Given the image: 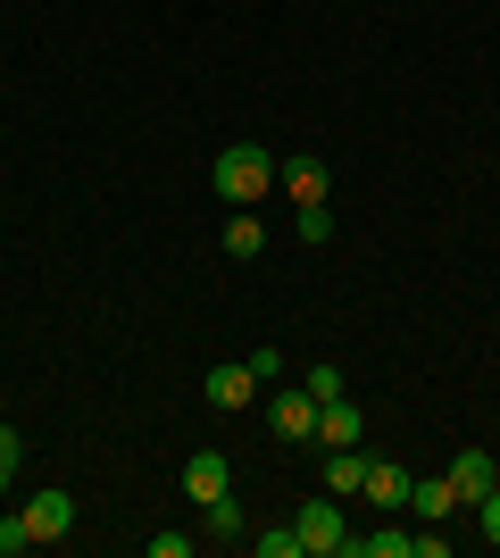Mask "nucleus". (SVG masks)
I'll return each instance as SVG.
<instances>
[{"mask_svg": "<svg viewBox=\"0 0 500 558\" xmlns=\"http://www.w3.org/2000/svg\"><path fill=\"white\" fill-rule=\"evenodd\" d=\"M225 251H234V258H259V251H267V226H259L251 209H242L234 226H225Z\"/></svg>", "mask_w": 500, "mask_h": 558, "instance_id": "4468645a", "label": "nucleus"}, {"mask_svg": "<svg viewBox=\"0 0 500 558\" xmlns=\"http://www.w3.org/2000/svg\"><path fill=\"white\" fill-rule=\"evenodd\" d=\"M408 484H417V475H408V466H392V459H367V500H376V509H408Z\"/></svg>", "mask_w": 500, "mask_h": 558, "instance_id": "1a4fd4ad", "label": "nucleus"}, {"mask_svg": "<svg viewBox=\"0 0 500 558\" xmlns=\"http://www.w3.org/2000/svg\"><path fill=\"white\" fill-rule=\"evenodd\" d=\"M476 517H484V542H500V492H484V500H476Z\"/></svg>", "mask_w": 500, "mask_h": 558, "instance_id": "4be33fe9", "label": "nucleus"}, {"mask_svg": "<svg viewBox=\"0 0 500 558\" xmlns=\"http://www.w3.org/2000/svg\"><path fill=\"white\" fill-rule=\"evenodd\" d=\"M292 525H301V550H309V558L351 550V525H342V509H333V492H326V500H309V509L292 517Z\"/></svg>", "mask_w": 500, "mask_h": 558, "instance_id": "f03ea898", "label": "nucleus"}, {"mask_svg": "<svg viewBox=\"0 0 500 558\" xmlns=\"http://www.w3.org/2000/svg\"><path fill=\"white\" fill-rule=\"evenodd\" d=\"M17 466H25V434H17V425H0V492L17 484Z\"/></svg>", "mask_w": 500, "mask_h": 558, "instance_id": "6ab92c4d", "label": "nucleus"}, {"mask_svg": "<svg viewBox=\"0 0 500 558\" xmlns=\"http://www.w3.org/2000/svg\"><path fill=\"white\" fill-rule=\"evenodd\" d=\"M451 484H459V500H467V509H476V500H484V492H500V459H492V450H459V459H451Z\"/></svg>", "mask_w": 500, "mask_h": 558, "instance_id": "423d86ee", "label": "nucleus"}, {"mask_svg": "<svg viewBox=\"0 0 500 558\" xmlns=\"http://www.w3.org/2000/svg\"><path fill=\"white\" fill-rule=\"evenodd\" d=\"M225 466H234V459H225V450H200V459L184 466V484H192V500H217V492H225Z\"/></svg>", "mask_w": 500, "mask_h": 558, "instance_id": "9b49d317", "label": "nucleus"}, {"mask_svg": "<svg viewBox=\"0 0 500 558\" xmlns=\"http://www.w3.org/2000/svg\"><path fill=\"white\" fill-rule=\"evenodd\" d=\"M358 484H367V459H358V450H333L326 459V492L342 500V492H358Z\"/></svg>", "mask_w": 500, "mask_h": 558, "instance_id": "ddd939ff", "label": "nucleus"}, {"mask_svg": "<svg viewBox=\"0 0 500 558\" xmlns=\"http://www.w3.org/2000/svg\"><path fill=\"white\" fill-rule=\"evenodd\" d=\"M200 509H209V534H225V542H251V534H242L251 517H242V500H234V492H217V500H200Z\"/></svg>", "mask_w": 500, "mask_h": 558, "instance_id": "f8f14e48", "label": "nucleus"}, {"mask_svg": "<svg viewBox=\"0 0 500 558\" xmlns=\"http://www.w3.org/2000/svg\"><path fill=\"white\" fill-rule=\"evenodd\" d=\"M209 184H217V201H267V184H276V159H267L259 142H234V150H217V167H209Z\"/></svg>", "mask_w": 500, "mask_h": 558, "instance_id": "f257e3e1", "label": "nucleus"}, {"mask_svg": "<svg viewBox=\"0 0 500 558\" xmlns=\"http://www.w3.org/2000/svg\"><path fill=\"white\" fill-rule=\"evenodd\" d=\"M150 558H192V534H150Z\"/></svg>", "mask_w": 500, "mask_h": 558, "instance_id": "412c9836", "label": "nucleus"}, {"mask_svg": "<svg viewBox=\"0 0 500 558\" xmlns=\"http://www.w3.org/2000/svg\"><path fill=\"white\" fill-rule=\"evenodd\" d=\"M25 525H34V542H59L75 525V492H59V484H42L34 500H25Z\"/></svg>", "mask_w": 500, "mask_h": 558, "instance_id": "39448f33", "label": "nucleus"}, {"mask_svg": "<svg viewBox=\"0 0 500 558\" xmlns=\"http://www.w3.org/2000/svg\"><path fill=\"white\" fill-rule=\"evenodd\" d=\"M408 509L426 517V525H442V517H459L467 500H459V484H451V475H417V484H408Z\"/></svg>", "mask_w": 500, "mask_h": 558, "instance_id": "6e6552de", "label": "nucleus"}, {"mask_svg": "<svg viewBox=\"0 0 500 558\" xmlns=\"http://www.w3.org/2000/svg\"><path fill=\"white\" fill-rule=\"evenodd\" d=\"M34 550V525H25V509H9L0 517V558H25Z\"/></svg>", "mask_w": 500, "mask_h": 558, "instance_id": "f3484780", "label": "nucleus"}, {"mask_svg": "<svg viewBox=\"0 0 500 558\" xmlns=\"http://www.w3.org/2000/svg\"><path fill=\"white\" fill-rule=\"evenodd\" d=\"M292 226H301V242H333V209H326V201H301Z\"/></svg>", "mask_w": 500, "mask_h": 558, "instance_id": "a211bd4d", "label": "nucleus"}, {"mask_svg": "<svg viewBox=\"0 0 500 558\" xmlns=\"http://www.w3.org/2000/svg\"><path fill=\"white\" fill-rule=\"evenodd\" d=\"M267 425H276V442H317V392H276L267 400Z\"/></svg>", "mask_w": 500, "mask_h": 558, "instance_id": "7ed1b4c3", "label": "nucleus"}, {"mask_svg": "<svg viewBox=\"0 0 500 558\" xmlns=\"http://www.w3.org/2000/svg\"><path fill=\"white\" fill-rule=\"evenodd\" d=\"M276 184L292 201H326V159H276Z\"/></svg>", "mask_w": 500, "mask_h": 558, "instance_id": "9d476101", "label": "nucleus"}, {"mask_svg": "<svg viewBox=\"0 0 500 558\" xmlns=\"http://www.w3.org/2000/svg\"><path fill=\"white\" fill-rule=\"evenodd\" d=\"M251 550H259V558H309V550H301V525H276V534H251Z\"/></svg>", "mask_w": 500, "mask_h": 558, "instance_id": "dca6fc26", "label": "nucleus"}, {"mask_svg": "<svg viewBox=\"0 0 500 558\" xmlns=\"http://www.w3.org/2000/svg\"><path fill=\"white\" fill-rule=\"evenodd\" d=\"M351 558H408V534H392V525L383 534H351Z\"/></svg>", "mask_w": 500, "mask_h": 558, "instance_id": "2eb2a0df", "label": "nucleus"}, {"mask_svg": "<svg viewBox=\"0 0 500 558\" xmlns=\"http://www.w3.org/2000/svg\"><path fill=\"white\" fill-rule=\"evenodd\" d=\"M209 409H251V392H259V375H251V359H225V367H209Z\"/></svg>", "mask_w": 500, "mask_h": 558, "instance_id": "0eeeda50", "label": "nucleus"}, {"mask_svg": "<svg viewBox=\"0 0 500 558\" xmlns=\"http://www.w3.org/2000/svg\"><path fill=\"white\" fill-rule=\"evenodd\" d=\"M309 392L317 400H342V367H333V359H317V367H309Z\"/></svg>", "mask_w": 500, "mask_h": 558, "instance_id": "aec40b11", "label": "nucleus"}, {"mask_svg": "<svg viewBox=\"0 0 500 558\" xmlns=\"http://www.w3.org/2000/svg\"><path fill=\"white\" fill-rule=\"evenodd\" d=\"M358 434H367V409H358V400H317V442L326 450H358Z\"/></svg>", "mask_w": 500, "mask_h": 558, "instance_id": "20e7f679", "label": "nucleus"}]
</instances>
